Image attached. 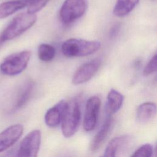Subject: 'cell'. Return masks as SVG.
Masks as SVG:
<instances>
[{"instance_id":"1","label":"cell","mask_w":157,"mask_h":157,"mask_svg":"<svg viewBox=\"0 0 157 157\" xmlns=\"http://www.w3.org/2000/svg\"><path fill=\"white\" fill-rule=\"evenodd\" d=\"M36 20V13L28 12L16 15L0 33V47L26 31L34 25Z\"/></svg>"},{"instance_id":"2","label":"cell","mask_w":157,"mask_h":157,"mask_svg":"<svg viewBox=\"0 0 157 157\" xmlns=\"http://www.w3.org/2000/svg\"><path fill=\"white\" fill-rule=\"evenodd\" d=\"M101 47V43L99 41L71 38L63 43L61 50L67 57H80L95 53Z\"/></svg>"},{"instance_id":"3","label":"cell","mask_w":157,"mask_h":157,"mask_svg":"<svg viewBox=\"0 0 157 157\" xmlns=\"http://www.w3.org/2000/svg\"><path fill=\"white\" fill-rule=\"evenodd\" d=\"M31 55L30 51L23 50L6 56L0 64V72L8 76L20 74L27 67Z\"/></svg>"},{"instance_id":"4","label":"cell","mask_w":157,"mask_h":157,"mask_svg":"<svg viewBox=\"0 0 157 157\" xmlns=\"http://www.w3.org/2000/svg\"><path fill=\"white\" fill-rule=\"evenodd\" d=\"M80 119L79 103L76 101L68 103L61 121V131L65 137H71L77 131Z\"/></svg>"},{"instance_id":"5","label":"cell","mask_w":157,"mask_h":157,"mask_svg":"<svg viewBox=\"0 0 157 157\" xmlns=\"http://www.w3.org/2000/svg\"><path fill=\"white\" fill-rule=\"evenodd\" d=\"M86 10L85 0H65L59 10V17L64 24L69 25L82 17Z\"/></svg>"},{"instance_id":"6","label":"cell","mask_w":157,"mask_h":157,"mask_svg":"<svg viewBox=\"0 0 157 157\" xmlns=\"http://www.w3.org/2000/svg\"><path fill=\"white\" fill-rule=\"evenodd\" d=\"M41 142V133L38 129L29 132L21 141L17 151V156L35 157L37 156Z\"/></svg>"},{"instance_id":"7","label":"cell","mask_w":157,"mask_h":157,"mask_svg":"<svg viewBox=\"0 0 157 157\" xmlns=\"http://www.w3.org/2000/svg\"><path fill=\"white\" fill-rule=\"evenodd\" d=\"M101 104V99L97 96H93L88 99L83 124L86 131H91L96 127Z\"/></svg>"},{"instance_id":"8","label":"cell","mask_w":157,"mask_h":157,"mask_svg":"<svg viewBox=\"0 0 157 157\" xmlns=\"http://www.w3.org/2000/svg\"><path fill=\"white\" fill-rule=\"evenodd\" d=\"M101 64V60L99 58H95L82 64L73 75V84L80 85L90 80L97 72Z\"/></svg>"},{"instance_id":"9","label":"cell","mask_w":157,"mask_h":157,"mask_svg":"<svg viewBox=\"0 0 157 157\" xmlns=\"http://www.w3.org/2000/svg\"><path fill=\"white\" fill-rule=\"evenodd\" d=\"M23 126L20 124L11 125L0 132V153L12 147L21 137Z\"/></svg>"},{"instance_id":"10","label":"cell","mask_w":157,"mask_h":157,"mask_svg":"<svg viewBox=\"0 0 157 157\" xmlns=\"http://www.w3.org/2000/svg\"><path fill=\"white\" fill-rule=\"evenodd\" d=\"M67 104L65 100H61L47 111L44 119L48 127H56L61 123Z\"/></svg>"},{"instance_id":"11","label":"cell","mask_w":157,"mask_h":157,"mask_svg":"<svg viewBox=\"0 0 157 157\" xmlns=\"http://www.w3.org/2000/svg\"><path fill=\"white\" fill-rule=\"evenodd\" d=\"M34 86V82L28 79L26 80L19 88L14 101L12 112H15L22 108L29 99Z\"/></svg>"},{"instance_id":"12","label":"cell","mask_w":157,"mask_h":157,"mask_svg":"<svg viewBox=\"0 0 157 157\" xmlns=\"http://www.w3.org/2000/svg\"><path fill=\"white\" fill-rule=\"evenodd\" d=\"M113 124V118L111 115H108L104 124L99 131L94 137L91 145L90 149L93 152L96 151L102 145L110 133Z\"/></svg>"},{"instance_id":"13","label":"cell","mask_w":157,"mask_h":157,"mask_svg":"<svg viewBox=\"0 0 157 157\" xmlns=\"http://www.w3.org/2000/svg\"><path fill=\"white\" fill-rule=\"evenodd\" d=\"M130 137L128 135H122L113 138L107 144L104 156L114 157L117 155V153L121 151L129 143Z\"/></svg>"},{"instance_id":"14","label":"cell","mask_w":157,"mask_h":157,"mask_svg":"<svg viewBox=\"0 0 157 157\" xmlns=\"http://www.w3.org/2000/svg\"><path fill=\"white\" fill-rule=\"evenodd\" d=\"M29 0H13L0 4V19H3L26 7Z\"/></svg>"},{"instance_id":"15","label":"cell","mask_w":157,"mask_h":157,"mask_svg":"<svg viewBox=\"0 0 157 157\" xmlns=\"http://www.w3.org/2000/svg\"><path fill=\"white\" fill-rule=\"evenodd\" d=\"M124 100L123 95L115 89H111L107 96L106 110L108 115L117 112L121 108Z\"/></svg>"},{"instance_id":"16","label":"cell","mask_w":157,"mask_h":157,"mask_svg":"<svg viewBox=\"0 0 157 157\" xmlns=\"http://www.w3.org/2000/svg\"><path fill=\"white\" fill-rule=\"evenodd\" d=\"M156 112V104L154 102H144L137 109V118L140 123H147L152 120Z\"/></svg>"},{"instance_id":"17","label":"cell","mask_w":157,"mask_h":157,"mask_svg":"<svg viewBox=\"0 0 157 157\" xmlns=\"http://www.w3.org/2000/svg\"><path fill=\"white\" fill-rule=\"evenodd\" d=\"M139 1V0H117L113 13L119 17L126 16L134 9Z\"/></svg>"},{"instance_id":"18","label":"cell","mask_w":157,"mask_h":157,"mask_svg":"<svg viewBox=\"0 0 157 157\" xmlns=\"http://www.w3.org/2000/svg\"><path fill=\"white\" fill-rule=\"evenodd\" d=\"M39 58L44 62L52 60L55 56V48L50 44H41L37 50Z\"/></svg>"},{"instance_id":"19","label":"cell","mask_w":157,"mask_h":157,"mask_svg":"<svg viewBox=\"0 0 157 157\" xmlns=\"http://www.w3.org/2000/svg\"><path fill=\"white\" fill-rule=\"evenodd\" d=\"M49 0H29L27 6V12L36 13L43 9L48 3Z\"/></svg>"},{"instance_id":"20","label":"cell","mask_w":157,"mask_h":157,"mask_svg":"<svg viewBox=\"0 0 157 157\" xmlns=\"http://www.w3.org/2000/svg\"><path fill=\"white\" fill-rule=\"evenodd\" d=\"M153 146L150 144H145L140 146L139 148H137L134 152V153L131 155V156L150 157L153 155Z\"/></svg>"},{"instance_id":"21","label":"cell","mask_w":157,"mask_h":157,"mask_svg":"<svg viewBox=\"0 0 157 157\" xmlns=\"http://www.w3.org/2000/svg\"><path fill=\"white\" fill-rule=\"evenodd\" d=\"M156 60L157 56L156 54L155 53L148 63L146 64L144 69V75L147 76L151 75L156 71Z\"/></svg>"},{"instance_id":"22","label":"cell","mask_w":157,"mask_h":157,"mask_svg":"<svg viewBox=\"0 0 157 157\" xmlns=\"http://www.w3.org/2000/svg\"><path fill=\"white\" fill-rule=\"evenodd\" d=\"M121 28V25L120 23L115 24L110 29L109 31V36L110 38L115 37L118 34L120 29Z\"/></svg>"}]
</instances>
